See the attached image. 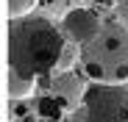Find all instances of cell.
I'll return each instance as SVG.
<instances>
[{"label":"cell","instance_id":"obj_11","mask_svg":"<svg viewBox=\"0 0 128 122\" xmlns=\"http://www.w3.org/2000/svg\"><path fill=\"white\" fill-rule=\"evenodd\" d=\"M95 3H100V6H117V0H95Z\"/></svg>","mask_w":128,"mask_h":122},{"label":"cell","instance_id":"obj_12","mask_svg":"<svg viewBox=\"0 0 128 122\" xmlns=\"http://www.w3.org/2000/svg\"><path fill=\"white\" fill-rule=\"evenodd\" d=\"M39 122H53V119H39Z\"/></svg>","mask_w":128,"mask_h":122},{"label":"cell","instance_id":"obj_6","mask_svg":"<svg viewBox=\"0 0 128 122\" xmlns=\"http://www.w3.org/2000/svg\"><path fill=\"white\" fill-rule=\"evenodd\" d=\"M36 86H39L36 78H28V75H22V72L6 67V94H8L11 100H25V97H31V94L36 92Z\"/></svg>","mask_w":128,"mask_h":122},{"label":"cell","instance_id":"obj_10","mask_svg":"<svg viewBox=\"0 0 128 122\" xmlns=\"http://www.w3.org/2000/svg\"><path fill=\"white\" fill-rule=\"evenodd\" d=\"M70 122H86V117H84V111L78 108V111H75V114L70 117Z\"/></svg>","mask_w":128,"mask_h":122},{"label":"cell","instance_id":"obj_2","mask_svg":"<svg viewBox=\"0 0 128 122\" xmlns=\"http://www.w3.org/2000/svg\"><path fill=\"white\" fill-rule=\"evenodd\" d=\"M81 72L92 83L128 86V25L103 22L100 33L81 45Z\"/></svg>","mask_w":128,"mask_h":122},{"label":"cell","instance_id":"obj_7","mask_svg":"<svg viewBox=\"0 0 128 122\" xmlns=\"http://www.w3.org/2000/svg\"><path fill=\"white\" fill-rule=\"evenodd\" d=\"M36 114H39V119H53V122H61L70 111H67V106H64L58 97H53V94L48 92V94H42V97L36 100Z\"/></svg>","mask_w":128,"mask_h":122},{"label":"cell","instance_id":"obj_3","mask_svg":"<svg viewBox=\"0 0 128 122\" xmlns=\"http://www.w3.org/2000/svg\"><path fill=\"white\" fill-rule=\"evenodd\" d=\"M86 122H128V86L95 83L81 106Z\"/></svg>","mask_w":128,"mask_h":122},{"label":"cell","instance_id":"obj_9","mask_svg":"<svg viewBox=\"0 0 128 122\" xmlns=\"http://www.w3.org/2000/svg\"><path fill=\"white\" fill-rule=\"evenodd\" d=\"M114 11H117V19H120V22H125V25H128V0H117Z\"/></svg>","mask_w":128,"mask_h":122},{"label":"cell","instance_id":"obj_5","mask_svg":"<svg viewBox=\"0 0 128 122\" xmlns=\"http://www.w3.org/2000/svg\"><path fill=\"white\" fill-rule=\"evenodd\" d=\"M86 75H78V72H72V69H67V72H58V75H53L50 80H48V92L53 94V97H58L64 106H67V111L72 114V111H78L81 106H84V97H86Z\"/></svg>","mask_w":128,"mask_h":122},{"label":"cell","instance_id":"obj_8","mask_svg":"<svg viewBox=\"0 0 128 122\" xmlns=\"http://www.w3.org/2000/svg\"><path fill=\"white\" fill-rule=\"evenodd\" d=\"M42 0H6V17L8 19H17V17H25L31 14Z\"/></svg>","mask_w":128,"mask_h":122},{"label":"cell","instance_id":"obj_4","mask_svg":"<svg viewBox=\"0 0 128 122\" xmlns=\"http://www.w3.org/2000/svg\"><path fill=\"white\" fill-rule=\"evenodd\" d=\"M58 25H61L64 33H67L70 42L86 45L92 36L100 33L103 19H100V14H98L95 8H89V6H75V8H70L67 14H61V22H58Z\"/></svg>","mask_w":128,"mask_h":122},{"label":"cell","instance_id":"obj_1","mask_svg":"<svg viewBox=\"0 0 128 122\" xmlns=\"http://www.w3.org/2000/svg\"><path fill=\"white\" fill-rule=\"evenodd\" d=\"M75 61H81V45L70 42L61 25H56L50 17L25 14L8 19L6 67L48 83L53 75L72 69Z\"/></svg>","mask_w":128,"mask_h":122}]
</instances>
